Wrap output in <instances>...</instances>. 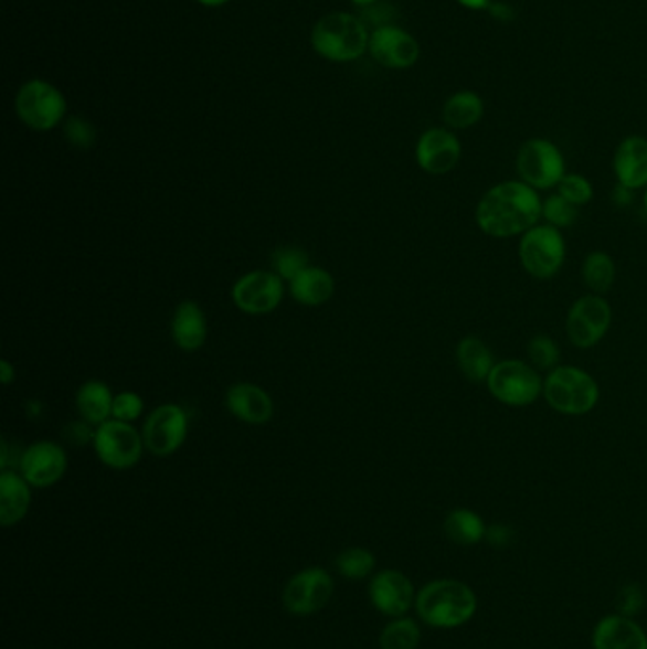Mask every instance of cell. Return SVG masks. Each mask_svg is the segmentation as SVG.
<instances>
[{
  "mask_svg": "<svg viewBox=\"0 0 647 649\" xmlns=\"http://www.w3.org/2000/svg\"><path fill=\"white\" fill-rule=\"evenodd\" d=\"M541 208L543 200L540 192L530 184L520 179L501 181L480 198L475 210V223L485 236L494 240L520 237L540 224Z\"/></svg>",
  "mask_w": 647,
  "mask_h": 649,
  "instance_id": "1",
  "label": "cell"
},
{
  "mask_svg": "<svg viewBox=\"0 0 647 649\" xmlns=\"http://www.w3.org/2000/svg\"><path fill=\"white\" fill-rule=\"evenodd\" d=\"M414 608L427 627L458 629L475 617L479 600L467 583L435 579L420 588Z\"/></svg>",
  "mask_w": 647,
  "mask_h": 649,
  "instance_id": "2",
  "label": "cell"
},
{
  "mask_svg": "<svg viewBox=\"0 0 647 649\" xmlns=\"http://www.w3.org/2000/svg\"><path fill=\"white\" fill-rule=\"evenodd\" d=\"M543 400L554 413L564 416H585L593 413L601 401V386L591 372L575 365H559L547 372Z\"/></svg>",
  "mask_w": 647,
  "mask_h": 649,
  "instance_id": "3",
  "label": "cell"
},
{
  "mask_svg": "<svg viewBox=\"0 0 647 649\" xmlns=\"http://www.w3.org/2000/svg\"><path fill=\"white\" fill-rule=\"evenodd\" d=\"M369 41L363 21L346 12L324 15L311 29V47L329 62L359 60L369 50Z\"/></svg>",
  "mask_w": 647,
  "mask_h": 649,
  "instance_id": "4",
  "label": "cell"
},
{
  "mask_svg": "<svg viewBox=\"0 0 647 649\" xmlns=\"http://www.w3.org/2000/svg\"><path fill=\"white\" fill-rule=\"evenodd\" d=\"M543 380L528 361L503 359L494 365L485 386L501 405L524 408L543 397Z\"/></svg>",
  "mask_w": 647,
  "mask_h": 649,
  "instance_id": "5",
  "label": "cell"
},
{
  "mask_svg": "<svg viewBox=\"0 0 647 649\" xmlns=\"http://www.w3.org/2000/svg\"><path fill=\"white\" fill-rule=\"evenodd\" d=\"M566 260V240L551 224H535L519 240V263L528 276L540 281L553 279Z\"/></svg>",
  "mask_w": 647,
  "mask_h": 649,
  "instance_id": "6",
  "label": "cell"
},
{
  "mask_svg": "<svg viewBox=\"0 0 647 649\" xmlns=\"http://www.w3.org/2000/svg\"><path fill=\"white\" fill-rule=\"evenodd\" d=\"M515 166L520 181L530 184L538 192L556 189L562 177L568 173L566 160L559 145L545 137H532L522 142Z\"/></svg>",
  "mask_w": 647,
  "mask_h": 649,
  "instance_id": "7",
  "label": "cell"
},
{
  "mask_svg": "<svg viewBox=\"0 0 647 649\" xmlns=\"http://www.w3.org/2000/svg\"><path fill=\"white\" fill-rule=\"evenodd\" d=\"M15 113L28 128L50 131L63 120L67 102L54 84L34 78L25 82L15 95Z\"/></svg>",
  "mask_w": 647,
  "mask_h": 649,
  "instance_id": "8",
  "label": "cell"
},
{
  "mask_svg": "<svg viewBox=\"0 0 647 649\" xmlns=\"http://www.w3.org/2000/svg\"><path fill=\"white\" fill-rule=\"evenodd\" d=\"M614 321V310L602 295H583L566 316V337L575 348L591 350L606 339Z\"/></svg>",
  "mask_w": 647,
  "mask_h": 649,
  "instance_id": "9",
  "label": "cell"
},
{
  "mask_svg": "<svg viewBox=\"0 0 647 649\" xmlns=\"http://www.w3.org/2000/svg\"><path fill=\"white\" fill-rule=\"evenodd\" d=\"M97 458L110 469H129L141 460L145 443L136 427L110 418L97 427L94 437Z\"/></svg>",
  "mask_w": 647,
  "mask_h": 649,
  "instance_id": "10",
  "label": "cell"
},
{
  "mask_svg": "<svg viewBox=\"0 0 647 649\" xmlns=\"http://www.w3.org/2000/svg\"><path fill=\"white\" fill-rule=\"evenodd\" d=\"M335 582L325 568L300 570L284 588V608L290 616H314L331 603Z\"/></svg>",
  "mask_w": 647,
  "mask_h": 649,
  "instance_id": "11",
  "label": "cell"
},
{
  "mask_svg": "<svg viewBox=\"0 0 647 649\" xmlns=\"http://www.w3.org/2000/svg\"><path fill=\"white\" fill-rule=\"evenodd\" d=\"M187 433H189V418L181 406L173 403L158 406L142 424L145 450L160 458L171 456L182 447V443L187 440Z\"/></svg>",
  "mask_w": 647,
  "mask_h": 649,
  "instance_id": "12",
  "label": "cell"
},
{
  "mask_svg": "<svg viewBox=\"0 0 647 649\" xmlns=\"http://www.w3.org/2000/svg\"><path fill=\"white\" fill-rule=\"evenodd\" d=\"M284 292V279L276 272L255 270L237 279L232 300L243 313L266 316L282 305Z\"/></svg>",
  "mask_w": 647,
  "mask_h": 649,
  "instance_id": "13",
  "label": "cell"
},
{
  "mask_svg": "<svg viewBox=\"0 0 647 649\" xmlns=\"http://www.w3.org/2000/svg\"><path fill=\"white\" fill-rule=\"evenodd\" d=\"M462 155V141L448 128L425 129L416 142V162L429 175H446L456 170Z\"/></svg>",
  "mask_w": 647,
  "mask_h": 649,
  "instance_id": "14",
  "label": "cell"
},
{
  "mask_svg": "<svg viewBox=\"0 0 647 649\" xmlns=\"http://www.w3.org/2000/svg\"><path fill=\"white\" fill-rule=\"evenodd\" d=\"M416 591L409 575L399 570H382L369 583L372 606L385 617H405L416 603Z\"/></svg>",
  "mask_w": 647,
  "mask_h": 649,
  "instance_id": "15",
  "label": "cell"
},
{
  "mask_svg": "<svg viewBox=\"0 0 647 649\" xmlns=\"http://www.w3.org/2000/svg\"><path fill=\"white\" fill-rule=\"evenodd\" d=\"M67 471V454L54 440H39L21 454L20 474L34 488L54 487Z\"/></svg>",
  "mask_w": 647,
  "mask_h": 649,
  "instance_id": "16",
  "label": "cell"
},
{
  "mask_svg": "<svg viewBox=\"0 0 647 649\" xmlns=\"http://www.w3.org/2000/svg\"><path fill=\"white\" fill-rule=\"evenodd\" d=\"M369 52L388 68H411L418 63L420 44L411 33L395 25H382L371 34Z\"/></svg>",
  "mask_w": 647,
  "mask_h": 649,
  "instance_id": "17",
  "label": "cell"
},
{
  "mask_svg": "<svg viewBox=\"0 0 647 649\" xmlns=\"http://www.w3.org/2000/svg\"><path fill=\"white\" fill-rule=\"evenodd\" d=\"M617 184L628 190L647 189V139L628 136L617 145L614 155Z\"/></svg>",
  "mask_w": 647,
  "mask_h": 649,
  "instance_id": "18",
  "label": "cell"
},
{
  "mask_svg": "<svg viewBox=\"0 0 647 649\" xmlns=\"http://www.w3.org/2000/svg\"><path fill=\"white\" fill-rule=\"evenodd\" d=\"M594 649H647L646 630L633 617H602L593 630Z\"/></svg>",
  "mask_w": 647,
  "mask_h": 649,
  "instance_id": "19",
  "label": "cell"
},
{
  "mask_svg": "<svg viewBox=\"0 0 647 649\" xmlns=\"http://www.w3.org/2000/svg\"><path fill=\"white\" fill-rule=\"evenodd\" d=\"M226 406L237 419L251 426L266 424L274 416V401L271 395L264 392L263 387L250 382H242L230 387L226 392Z\"/></svg>",
  "mask_w": 647,
  "mask_h": 649,
  "instance_id": "20",
  "label": "cell"
},
{
  "mask_svg": "<svg viewBox=\"0 0 647 649\" xmlns=\"http://www.w3.org/2000/svg\"><path fill=\"white\" fill-rule=\"evenodd\" d=\"M171 337L182 352H197L208 340V319L202 308L187 300L177 306L171 319Z\"/></svg>",
  "mask_w": 647,
  "mask_h": 649,
  "instance_id": "21",
  "label": "cell"
},
{
  "mask_svg": "<svg viewBox=\"0 0 647 649\" xmlns=\"http://www.w3.org/2000/svg\"><path fill=\"white\" fill-rule=\"evenodd\" d=\"M31 508V485L23 475L2 469L0 474V524L14 526Z\"/></svg>",
  "mask_w": 647,
  "mask_h": 649,
  "instance_id": "22",
  "label": "cell"
},
{
  "mask_svg": "<svg viewBox=\"0 0 647 649\" xmlns=\"http://www.w3.org/2000/svg\"><path fill=\"white\" fill-rule=\"evenodd\" d=\"M456 363L466 380L471 384H486L494 365L498 363L494 359L490 345L477 334H467L456 345Z\"/></svg>",
  "mask_w": 647,
  "mask_h": 649,
  "instance_id": "23",
  "label": "cell"
},
{
  "mask_svg": "<svg viewBox=\"0 0 647 649\" xmlns=\"http://www.w3.org/2000/svg\"><path fill=\"white\" fill-rule=\"evenodd\" d=\"M485 99L473 89H459L443 105V123L452 131L469 129L482 120Z\"/></svg>",
  "mask_w": 647,
  "mask_h": 649,
  "instance_id": "24",
  "label": "cell"
},
{
  "mask_svg": "<svg viewBox=\"0 0 647 649\" xmlns=\"http://www.w3.org/2000/svg\"><path fill=\"white\" fill-rule=\"evenodd\" d=\"M113 403H115V395L110 393L107 384H103L99 380H89L76 392V408L82 419L88 422L89 426L99 427L113 418Z\"/></svg>",
  "mask_w": 647,
  "mask_h": 649,
  "instance_id": "25",
  "label": "cell"
},
{
  "mask_svg": "<svg viewBox=\"0 0 647 649\" xmlns=\"http://www.w3.org/2000/svg\"><path fill=\"white\" fill-rule=\"evenodd\" d=\"M290 295L304 306H321L335 295V279L329 272L308 266L289 281Z\"/></svg>",
  "mask_w": 647,
  "mask_h": 649,
  "instance_id": "26",
  "label": "cell"
},
{
  "mask_svg": "<svg viewBox=\"0 0 647 649\" xmlns=\"http://www.w3.org/2000/svg\"><path fill=\"white\" fill-rule=\"evenodd\" d=\"M443 528L446 538L462 547H471L485 541L488 530L482 517L466 508L452 509L450 513L446 514Z\"/></svg>",
  "mask_w": 647,
  "mask_h": 649,
  "instance_id": "27",
  "label": "cell"
},
{
  "mask_svg": "<svg viewBox=\"0 0 647 649\" xmlns=\"http://www.w3.org/2000/svg\"><path fill=\"white\" fill-rule=\"evenodd\" d=\"M617 278V266L606 251H591L581 264V279L593 295H606L612 291Z\"/></svg>",
  "mask_w": 647,
  "mask_h": 649,
  "instance_id": "28",
  "label": "cell"
},
{
  "mask_svg": "<svg viewBox=\"0 0 647 649\" xmlns=\"http://www.w3.org/2000/svg\"><path fill=\"white\" fill-rule=\"evenodd\" d=\"M422 630L411 617H395L380 632V649H416Z\"/></svg>",
  "mask_w": 647,
  "mask_h": 649,
  "instance_id": "29",
  "label": "cell"
},
{
  "mask_svg": "<svg viewBox=\"0 0 647 649\" xmlns=\"http://www.w3.org/2000/svg\"><path fill=\"white\" fill-rule=\"evenodd\" d=\"M335 566H337L338 574L344 575L346 579L361 582L374 572L376 558L369 549L350 547L337 556Z\"/></svg>",
  "mask_w": 647,
  "mask_h": 649,
  "instance_id": "30",
  "label": "cell"
},
{
  "mask_svg": "<svg viewBox=\"0 0 647 649\" xmlns=\"http://www.w3.org/2000/svg\"><path fill=\"white\" fill-rule=\"evenodd\" d=\"M528 363L540 372H551L560 365V345L549 334H535L528 340Z\"/></svg>",
  "mask_w": 647,
  "mask_h": 649,
  "instance_id": "31",
  "label": "cell"
},
{
  "mask_svg": "<svg viewBox=\"0 0 647 649\" xmlns=\"http://www.w3.org/2000/svg\"><path fill=\"white\" fill-rule=\"evenodd\" d=\"M310 266V257L300 247H279L272 253V272L284 281H293Z\"/></svg>",
  "mask_w": 647,
  "mask_h": 649,
  "instance_id": "32",
  "label": "cell"
},
{
  "mask_svg": "<svg viewBox=\"0 0 647 649\" xmlns=\"http://www.w3.org/2000/svg\"><path fill=\"white\" fill-rule=\"evenodd\" d=\"M577 216H580V208L568 202L566 198L560 196L559 192L543 200L541 219L547 224L554 226V228H559V231L573 226L577 221Z\"/></svg>",
  "mask_w": 647,
  "mask_h": 649,
  "instance_id": "33",
  "label": "cell"
},
{
  "mask_svg": "<svg viewBox=\"0 0 647 649\" xmlns=\"http://www.w3.org/2000/svg\"><path fill=\"white\" fill-rule=\"evenodd\" d=\"M556 192H559L560 196L566 198L568 202L577 205L580 210L583 205L593 202L594 198L593 183L588 181L587 177L580 175V173H566V175L562 177V181L556 187Z\"/></svg>",
  "mask_w": 647,
  "mask_h": 649,
  "instance_id": "34",
  "label": "cell"
},
{
  "mask_svg": "<svg viewBox=\"0 0 647 649\" xmlns=\"http://www.w3.org/2000/svg\"><path fill=\"white\" fill-rule=\"evenodd\" d=\"M65 137H67V141L76 147V149H92L95 145V134L94 124H89L86 118H82V116H73V118H68L67 123H65Z\"/></svg>",
  "mask_w": 647,
  "mask_h": 649,
  "instance_id": "35",
  "label": "cell"
},
{
  "mask_svg": "<svg viewBox=\"0 0 647 649\" xmlns=\"http://www.w3.org/2000/svg\"><path fill=\"white\" fill-rule=\"evenodd\" d=\"M141 395L134 392H124L115 395V403H113V418L131 424L136 422L142 414Z\"/></svg>",
  "mask_w": 647,
  "mask_h": 649,
  "instance_id": "36",
  "label": "cell"
},
{
  "mask_svg": "<svg viewBox=\"0 0 647 649\" xmlns=\"http://www.w3.org/2000/svg\"><path fill=\"white\" fill-rule=\"evenodd\" d=\"M617 606H619L621 616L633 617L634 614H638L644 606L641 588L638 585H627V587L621 588Z\"/></svg>",
  "mask_w": 647,
  "mask_h": 649,
  "instance_id": "37",
  "label": "cell"
},
{
  "mask_svg": "<svg viewBox=\"0 0 647 649\" xmlns=\"http://www.w3.org/2000/svg\"><path fill=\"white\" fill-rule=\"evenodd\" d=\"M486 541L494 547H507L512 541V530L506 524H494L486 530Z\"/></svg>",
  "mask_w": 647,
  "mask_h": 649,
  "instance_id": "38",
  "label": "cell"
},
{
  "mask_svg": "<svg viewBox=\"0 0 647 649\" xmlns=\"http://www.w3.org/2000/svg\"><path fill=\"white\" fill-rule=\"evenodd\" d=\"M459 7L466 8V10H471V12H485V10H490L492 8V0H456Z\"/></svg>",
  "mask_w": 647,
  "mask_h": 649,
  "instance_id": "39",
  "label": "cell"
},
{
  "mask_svg": "<svg viewBox=\"0 0 647 649\" xmlns=\"http://www.w3.org/2000/svg\"><path fill=\"white\" fill-rule=\"evenodd\" d=\"M14 379V366L10 365L8 361H2V363H0V380H2V384H4V386H8V384H10V382H12V380Z\"/></svg>",
  "mask_w": 647,
  "mask_h": 649,
  "instance_id": "40",
  "label": "cell"
},
{
  "mask_svg": "<svg viewBox=\"0 0 647 649\" xmlns=\"http://www.w3.org/2000/svg\"><path fill=\"white\" fill-rule=\"evenodd\" d=\"M198 2L203 4V7L216 8L223 7V4H226V2H230V0H198Z\"/></svg>",
  "mask_w": 647,
  "mask_h": 649,
  "instance_id": "41",
  "label": "cell"
},
{
  "mask_svg": "<svg viewBox=\"0 0 647 649\" xmlns=\"http://www.w3.org/2000/svg\"><path fill=\"white\" fill-rule=\"evenodd\" d=\"M353 4H358V7L369 8L372 4H376V0H351Z\"/></svg>",
  "mask_w": 647,
  "mask_h": 649,
  "instance_id": "42",
  "label": "cell"
},
{
  "mask_svg": "<svg viewBox=\"0 0 647 649\" xmlns=\"http://www.w3.org/2000/svg\"><path fill=\"white\" fill-rule=\"evenodd\" d=\"M644 210H646V215H647V189H646V194H644Z\"/></svg>",
  "mask_w": 647,
  "mask_h": 649,
  "instance_id": "43",
  "label": "cell"
}]
</instances>
